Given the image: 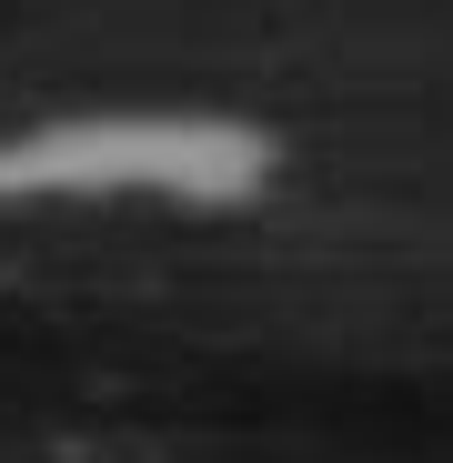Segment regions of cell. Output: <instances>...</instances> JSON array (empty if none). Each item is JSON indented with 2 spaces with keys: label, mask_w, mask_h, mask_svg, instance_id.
<instances>
[{
  "label": "cell",
  "mask_w": 453,
  "mask_h": 463,
  "mask_svg": "<svg viewBox=\"0 0 453 463\" xmlns=\"http://www.w3.org/2000/svg\"><path fill=\"white\" fill-rule=\"evenodd\" d=\"M262 141L212 121H71L31 131L0 162V192H242Z\"/></svg>",
  "instance_id": "cell-1"
}]
</instances>
